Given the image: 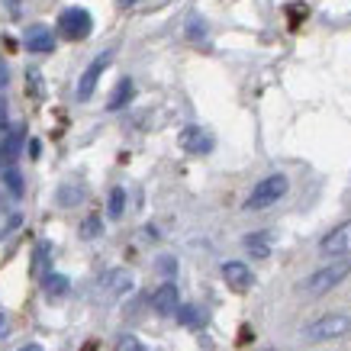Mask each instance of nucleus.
I'll use <instances>...</instances> for the list:
<instances>
[{
	"instance_id": "nucleus-1",
	"label": "nucleus",
	"mask_w": 351,
	"mask_h": 351,
	"mask_svg": "<svg viewBox=\"0 0 351 351\" xmlns=\"http://www.w3.org/2000/svg\"><path fill=\"white\" fill-rule=\"evenodd\" d=\"M348 274H351V261H332V265L319 267L316 274H309L306 280H303V290L313 293V297H322V293H329L332 287H339Z\"/></svg>"
},
{
	"instance_id": "nucleus-2",
	"label": "nucleus",
	"mask_w": 351,
	"mask_h": 351,
	"mask_svg": "<svg viewBox=\"0 0 351 351\" xmlns=\"http://www.w3.org/2000/svg\"><path fill=\"white\" fill-rule=\"evenodd\" d=\"M287 187H290V181L284 174H271L265 181H258L255 191L248 193V200H245V210H267L271 203H277L287 193Z\"/></svg>"
},
{
	"instance_id": "nucleus-3",
	"label": "nucleus",
	"mask_w": 351,
	"mask_h": 351,
	"mask_svg": "<svg viewBox=\"0 0 351 351\" xmlns=\"http://www.w3.org/2000/svg\"><path fill=\"white\" fill-rule=\"evenodd\" d=\"M345 332H351V316H341V313H329V316H319L316 322H309L303 335L309 341H329V339H341Z\"/></svg>"
},
{
	"instance_id": "nucleus-4",
	"label": "nucleus",
	"mask_w": 351,
	"mask_h": 351,
	"mask_svg": "<svg viewBox=\"0 0 351 351\" xmlns=\"http://www.w3.org/2000/svg\"><path fill=\"white\" fill-rule=\"evenodd\" d=\"M58 26L64 29V36H68V39H87V36H90V29H94V16H90L84 7H68V10L62 13Z\"/></svg>"
},
{
	"instance_id": "nucleus-5",
	"label": "nucleus",
	"mask_w": 351,
	"mask_h": 351,
	"mask_svg": "<svg viewBox=\"0 0 351 351\" xmlns=\"http://www.w3.org/2000/svg\"><path fill=\"white\" fill-rule=\"evenodd\" d=\"M110 62H113V52H100L94 62L87 64V71L81 75V81H77V100H87V97L94 94L97 81H100V75L110 68Z\"/></svg>"
},
{
	"instance_id": "nucleus-6",
	"label": "nucleus",
	"mask_w": 351,
	"mask_h": 351,
	"mask_svg": "<svg viewBox=\"0 0 351 351\" xmlns=\"http://www.w3.org/2000/svg\"><path fill=\"white\" fill-rule=\"evenodd\" d=\"M319 252H322V255H332V258L351 255V219H348V223H341V226H335V229L322 239Z\"/></svg>"
},
{
	"instance_id": "nucleus-7",
	"label": "nucleus",
	"mask_w": 351,
	"mask_h": 351,
	"mask_svg": "<svg viewBox=\"0 0 351 351\" xmlns=\"http://www.w3.org/2000/svg\"><path fill=\"white\" fill-rule=\"evenodd\" d=\"M178 142H181V149L191 152V155H210V152H213V136L200 126H184Z\"/></svg>"
},
{
	"instance_id": "nucleus-8",
	"label": "nucleus",
	"mask_w": 351,
	"mask_h": 351,
	"mask_svg": "<svg viewBox=\"0 0 351 351\" xmlns=\"http://www.w3.org/2000/svg\"><path fill=\"white\" fill-rule=\"evenodd\" d=\"M223 280L235 290V293H245V290H252V284H255V274H252V267L242 265V261H226Z\"/></svg>"
},
{
	"instance_id": "nucleus-9",
	"label": "nucleus",
	"mask_w": 351,
	"mask_h": 351,
	"mask_svg": "<svg viewBox=\"0 0 351 351\" xmlns=\"http://www.w3.org/2000/svg\"><path fill=\"white\" fill-rule=\"evenodd\" d=\"M152 306L158 316H178V309H181V293L174 284H161L155 293H152Z\"/></svg>"
},
{
	"instance_id": "nucleus-10",
	"label": "nucleus",
	"mask_w": 351,
	"mask_h": 351,
	"mask_svg": "<svg viewBox=\"0 0 351 351\" xmlns=\"http://www.w3.org/2000/svg\"><path fill=\"white\" fill-rule=\"evenodd\" d=\"M26 45L29 52H52L55 49V36L49 26H29L26 29Z\"/></svg>"
},
{
	"instance_id": "nucleus-11",
	"label": "nucleus",
	"mask_w": 351,
	"mask_h": 351,
	"mask_svg": "<svg viewBox=\"0 0 351 351\" xmlns=\"http://www.w3.org/2000/svg\"><path fill=\"white\" fill-rule=\"evenodd\" d=\"M20 149H23V129H10L3 145H0V168H10L16 155H20Z\"/></svg>"
},
{
	"instance_id": "nucleus-12",
	"label": "nucleus",
	"mask_w": 351,
	"mask_h": 351,
	"mask_svg": "<svg viewBox=\"0 0 351 351\" xmlns=\"http://www.w3.org/2000/svg\"><path fill=\"white\" fill-rule=\"evenodd\" d=\"M132 97H136V84H132V77H123L117 90H113V97H110V110H123Z\"/></svg>"
},
{
	"instance_id": "nucleus-13",
	"label": "nucleus",
	"mask_w": 351,
	"mask_h": 351,
	"mask_svg": "<svg viewBox=\"0 0 351 351\" xmlns=\"http://www.w3.org/2000/svg\"><path fill=\"white\" fill-rule=\"evenodd\" d=\"M104 287L110 290V293H126V290H132V274L129 271H110L107 277H104Z\"/></svg>"
},
{
	"instance_id": "nucleus-14",
	"label": "nucleus",
	"mask_w": 351,
	"mask_h": 351,
	"mask_svg": "<svg viewBox=\"0 0 351 351\" xmlns=\"http://www.w3.org/2000/svg\"><path fill=\"white\" fill-rule=\"evenodd\" d=\"M245 248L255 258H267L271 255V239H267V232H252L245 235Z\"/></svg>"
},
{
	"instance_id": "nucleus-15",
	"label": "nucleus",
	"mask_w": 351,
	"mask_h": 351,
	"mask_svg": "<svg viewBox=\"0 0 351 351\" xmlns=\"http://www.w3.org/2000/svg\"><path fill=\"white\" fill-rule=\"evenodd\" d=\"M178 322L187 326V329H200L203 322H206V313L200 306H181L178 309Z\"/></svg>"
},
{
	"instance_id": "nucleus-16",
	"label": "nucleus",
	"mask_w": 351,
	"mask_h": 351,
	"mask_svg": "<svg viewBox=\"0 0 351 351\" xmlns=\"http://www.w3.org/2000/svg\"><path fill=\"white\" fill-rule=\"evenodd\" d=\"M43 287L49 297H62V293H68V277L64 274H49L43 280Z\"/></svg>"
},
{
	"instance_id": "nucleus-17",
	"label": "nucleus",
	"mask_w": 351,
	"mask_h": 351,
	"mask_svg": "<svg viewBox=\"0 0 351 351\" xmlns=\"http://www.w3.org/2000/svg\"><path fill=\"white\" fill-rule=\"evenodd\" d=\"M126 210V191L123 187H113L110 191V219H119Z\"/></svg>"
},
{
	"instance_id": "nucleus-18",
	"label": "nucleus",
	"mask_w": 351,
	"mask_h": 351,
	"mask_svg": "<svg viewBox=\"0 0 351 351\" xmlns=\"http://www.w3.org/2000/svg\"><path fill=\"white\" fill-rule=\"evenodd\" d=\"M3 181H7V187H10L13 197H20V193H23V178H20V174H16L13 168L3 171Z\"/></svg>"
},
{
	"instance_id": "nucleus-19",
	"label": "nucleus",
	"mask_w": 351,
	"mask_h": 351,
	"mask_svg": "<svg viewBox=\"0 0 351 351\" xmlns=\"http://www.w3.org/2000/svg\"><path fill=\"white\" fill-rule=\"evenodd\" d=\"M117 351H145V345L136 339V335H123L117 345Z\"/></svg>"
},
{
	"instance_id": "nucleus-20",
	"label": "nucleus",
	"mask_w": 351,
	"mask_h": 351,
	"mask_svg": "<svg viewBox=\"0 0 351 351\" xmlns=\"http://www.w3.org/2000/svg\"><path fill=\"white\" fill-rule=\"evenodd\" d=\"M81 193H84V191H77V187H64V191L58 193V200H62L64 206H71L75 200H81Z\"/></svg>"
},
{
	"instance_id": "nucleus-21",
	"label": "nucleus",
	"mask_w": 351,
	"mask_h": 351,
	"mask_svg": "<svg viewBox=\"0 0 351 351\" xmlns=\"http://www.w3.org/2000/svg\"><path fill=\"white\" fill-rule=\"evenodd\" d=\"M97 229H100V223H97V219H90V223H87V226H84V229H81V232H84V235H87V239H90V235H94V232H97Z\"/></svg>"
},
{
	"instance_id": "nucleus-22",
	"label": "nucleus",
	"mask_w": 351,
	"mask_h": 351,
	"mask_svg": "<svg viewBox=\"0 0 351 351\" xmlns=\"http://www.w3.org/2000/svg\"><path fill=\"white\" fill-rule=\"evenodd\" d=\"M161 271H165V274H174V258H161Z\"/></svg>"
},
{
	"instance_id": "nucleus-23",
	"label": "nucleus",
	"mask_w": 351,
	"mask_h": 351,
	"mask_svg": "<svg viewBox=\"0 0 351 351\" xmlns=\"http://www.w3.org/2000/svg\"><path fill=\"white\" fill-rule=\"evenodd\" d=\"M7 126V100H3V97H0V129Z\"/></svg>"
},
{
	"instance_id": "nucleus-24",
	"label": "nucleus",
	"mask_w": 351,
	"mask_h": 351,
	"mask_svg": "<svg viewBox=\"0 0 351 351\" xmlns=\"http://www.w3.org/2000/svg\"><path fill=\"white\" fill-rule=\"evenodd\" d=\"M7 329H10V326H7V316H0V335H3Z\"/></svg>"
},
{
	"instance_id": "nucleus-25",
	"label": "nucleus",
	"mask_w": 351,
	"mask_h": 351,
	"mask_svg": "<svg viewBox=\"0 0 351 351\" xmlns=\"http://www.w3.org/2000/svg\"><path fill=\"white\" fill-rule=\"evenodd\" d=\"M20 351H43V345H23Z\"/></svg>"
},
{
	"instance_id": "nucleus-26",
	"label": "nucleus",
	"mask_w": 351,
	"mask_h": 351,
	"mask_svg": "<svg viewBox=\"0 0 351 351\" xmlns=\"http://www.w3.org/2000/svg\"><path fill=\"white\" fill-rule=\"evenodd\" d=\"M3 81H7V68L0 64V84H3Z\"/></svg>"
},
{
	"instance_id": "nucleus-27",
	"label": "nucleus",
	"mask_w": 351,
	"mask_h": 351,
	"mask_svg": "<svg viewBox=\"0 0 351 351\" xmlns=\"http://www.w3.org/2000/svg\"><path fill=\"white\" fill-rule=\"evenodd\" d=\"M119 3H136V0H119Z\"/></svg>"
}]
</instances>
